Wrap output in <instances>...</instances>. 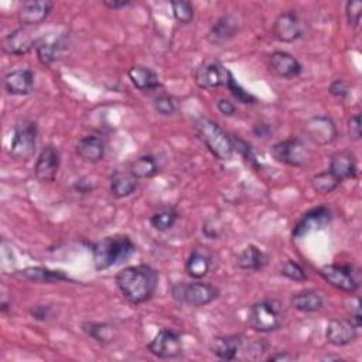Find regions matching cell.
<instances>
[{"label": "cell", "instance_id": "cell-36", "mask_svg": "<svg viewBox=\"0 0 362 362\" xmlns=\"http://www.w3.org/2000/svg\"><path fill=\"white\" fill-rule=\"evenodd\" d=\"M226 86H228L229 92L233 95V98H235L238 102L245 103V105H253V103L257 102V99H256L252 93H249L247 90L243 89V86L235 79V76H233L232 72H229V75H228Z\"/></svg>", "mask_w": 362, "mask_h": 362}, {"label": "cell", "instance_id": "cell-10", "mask_svg": "<svg viewBox=\"0 0 362 362\" xmlns=\"http://www.w3.org/2000/svg\"><path fill=\"white\" fill-rule=\"evenodd\" d=\"M305 136L318 146H325L337 140L338 129L329 116H313L304 123Z\"/></svg>", "mask_w": 362, "mask_h": 362}, {"label": "cell", "instance_id": "cell-44", "mask_svg": "<svg viewBox=\"0 0 362 362\" xmlns=\"http://www.w3.org/2000/svg\"><path fill=\"white\" fill-rule=\"evenodd\" d=\"M202 232L209 239H218L219 235L222 233V226L216 219L211 218V219H206L205 223L202 225Z\"/></svg>", "mask_w": 362, "mask_h": 362}, {"label": "cell", "instance_id": "cell-4", "mask_svg": "<svg viewBox=\"0 0 362 362\" xmlns=\"http://www.w3.org/2000/svg\"><path fill=\"white\" fill-rule=\"evenodd\" d=\"M284 322V310L280 301L264 298L250 305L247 325L256 332H273Z\"/></svg>", "mask_w": 362, "mask_h": 362}, {"label": "cell", "instance_id": "cell-24", "mask_svg": "<svg viewBox=\"0 0 362 362\" xmlns=\"http://www.w3.org/2000/svg\"><path fill=\"white\" fill-rule=\"evenodd\" d=\"M239 31L238 20L233 16H222L219 17L214 25L208 31V41L214 45H222L232 40Z\"/></svg>", "mask_w": 362, "mask_h": 362}, {"label": "cell", "instance_id": "cell-17", "mask_svg": "<svg viewBox=\"0 0 362 362\" xmlns=\"http://www.w3.org/2000/svg\"><path fill=\"white\" fill-rule=\"evenodd\" d=\"M52 8L54 3L49 0H27L18 7L17 17L23 25H35L42 23Z\"/></svg>", "mask_w": 362, "mask_h": 362}, {"label": "cell", "instance_id": "cell-43", "mask_svg": "<svg viewBox=\"0 0 362 362\" xmlns=\"http://www.w3.org/2000/svg\"><path fill=\"white\" fill-rule=\"evenodd\" d=\"M269 348V344L264 339H255L249 344V346L246 348L247 351V358L252 359H259Z\"/></svg>", "mask_w": 362, "mask_h": 362}, {"label": "cell", "instance_id": "cell-30", "mask_svg": "<svg viewBox=\"0 0 362 362\" xmlns=\"http://www.w3.org/2000/svg\"><path fill=\"white\" fill-rule=\"evenodd\" d=\"M139 185V178L132 171H116L110 178V192L115 198L132 195Z\"/></svg>", "mask_w": 362, "mask_h": 362}, {"label": "cell", "instance_id": "cell-7", "mask_svg": "<svg viewBox=\"0 0 362 362\" xmlns=\"http://www.w3.org/2000/svg\"><path fill=\"white\" fill-rule=\"evenodd\" d=\"M318 274L341 291L355 293L359 288V273L352 264H325L318 269Z\"/></svg>", "mask_w": 362, "mask_h": 362}, {"label": "cell", "instance_id": "cell-8", "mask_svg": "<svg viewBox=\"0 0 362 362\" xmlns=\"http://www.w3.org/2000/svg\"><path fill=\"white\" fill-rule=\"evenodd\" d=\"M272 154L277 161L291 167L307 165L313 156L311 150L298 137H291L276 143L272 147Z\"/></svg>", "mask_w": 362, "mask_h": 362}, {"label": "cell", "instance_id": "cell-27", "mask_svg": "<svg viewBox=\"0 0 362 362\" xmlns=\"http://www.w3.org/2000/svg\"><path fill=\"white\" fill-rule=\"evenodd\" d=\"M290 304L300 313H317L324 307V297L314 288H305L290 297Z\"/></svg>", "mask_w": 362, "mask_h": 362}, {"label": "cell", "instance_id": "cell-28", "mask_svg": "<svg viewBox=\"0 0 362 362\" xmlns=\"http://www.w3.org/2000/svg\"><path fill=\"white\" fill-rule=\"evenodd\" d=\"M127 76L133 86L139 90H154L161 86L158 75L148 66L133 65L127 71Z\"/></svg>", "mask_w": 362, "mask_h": 362}, {"label": "cell", "instance_id": "cell-35", "mask_svg": "<svg viewBox=\"0 0 362 362\" xmlns=\"http://www.w3.org/2000/svg\"><path fill=\"white\" fill-rule=\"evenodd\" d=\"M173 8V16L180 24H189L194 20L192 3L187 0H173L170 1Z\"/></svg>", "mask_w": 362, "mask_h": 362}, {"label": "cell", "instance_id": "cell-5", "mask_svg": "<svg viewBox=\"0 0 362 362\" xmlns=\"http://www.w3.org/2000/svg\"><path fill=\"white\" fill-rule=\"evenodd\" d=\"M170 293L177 303L191 307H204L219 297L218 287L199 280L177 281L171 286Z\"/></svg>", "mask_w": 362, "mask_h": 362}, {"label": "cell", "instance_id": "cell-45", "mask_svg": "<svg viewBox=\"0 0 362 362\" xmlns=\"http://www.w3.org/2000/svg\"><path fill=\"white\" fill-rule=\"evenodd\" d=\"M348 134H349V139L354 141L361 140L362 129H361V115L359 113L351 116V119L348 120Z\"/></svg>", "mask_w": 362, "mask_h": 362}, {"label": "cell", "instance_id": "cell-51", "mask_svg": "<svg viewBox=\"0 0 362 362\" xmlns=\"http://www.w3.org/2000/svg\"><path fill=\"white\" fill-rule=\"evenodd\" d=\"M8 303L7 301H1V305H0V311L3 313V314H6L7 313V310H8Z\"/></svg>", "mask_w": 362, "mask_h": 362}, {"label": "cell", "instance_id": "cell-13", "mask_svg": "<svg viewBox=\"0 0 362 362\" xmlns=\"http://www.w3.org/2000/svg\"><path fill=\"white\" fill-rule=\"evenodd\" d=\"M331 218L332 216H331L329 208H327L324 205H320V206H315V208L307 211L294 225L293 238L300 239L313 230L324 229L331 222Z\"/></svg>", "mask_w": 362, "mask_h": 362}, {"label": "cell", "instance_id": "cell-38", "mask_svg": "<svg viewBox=\"0 0 362 362\" xmlns=\"http://www.w3.org/2000/svg\"><path fill=\"white\" fill-rule=\"evenodd\" d=\"M153 106L156 112L161 116H173L177 112V103L170 95H158L157 98H154Z\"/></svg>", "mask_w": 362, "mask_h": 362}, {"label": "cell", "instance_id": "cell-31", "mask_svg": "<svg viewBox=\"0 0 362 362\" xmlns=\"http://www.w3.org/2000/svg\"><path fill=\"white\" fill-rule=\"evenodd\" d=\"M130 171L137 178H151L160 173V164L153 154H144L137 157L132 165Z\"/></svg>", "mask_w": 362, "mask_h": 362}, {"label": "cell", "instance_id": "cell-12", "mask_svg": "<svg viewBox=\"0 0 362 362\" xmlns=\"http://www.w3.org/2000/svg\"><path fill=\"white\" fill-rule=\"evenodd\" d=\"M229 72L219 61H205L195 69L194 79L201 89H215L226 85Z\"/></svg>", "mask_w": 362, "mask_h": 362}, {"label": "cell", "instance_id": "cell-25", "mask_svg": "<svg viewBox=\"0 0 362 362\" xmlns=\"http://www.w3.org/2000/svg\"><path fill=\"white\" fill-rule=\"evenodd\" d=\"M16 274L18 277L24 279V280H30V281H34V283L54 284V283H58V281L71 280V277L66 273H64L62 270H54V269L44 267V266L25 267L23 270H18Z\"/></svg>", "mask_w": 362, "mask_h": 362}, {"label": "cell", "instance_id": "cell-32", "mask_svg": "<svg viewBox=\"0 0 362 362\" xmlns=\"http://www.w3.org/2000/svg\"><path fill=\"white\" fill-rule=\"evenodd\" d=\"M82 331L99 344H109L115 338V327L107 322L86 321L82 324Z\"/></svg>", "mask_w": 362, "mask_h": 362}, {"label": "cell", "instance_id": "cell-19", "mask_svg": "<svg viewBox=\"0 0 362 362\" xmlns=\"http://www.w3.org/2000/svg\"><path fill=\"white\" fill-rule=\"evenodd\" d=\"M269 68L280 78H284V79H293V78H297L301 71H303V66L300 64V61L286 52V51H274L269 55Z\"/></svg>", "mask_w": 362, "mask_h": 362}, {"label": "cell", "instance_id": "cell-46", "mask_svg": "<svg viewBox=\"0 0 362 362\" xmlns=\"http://www.w3.org/2000/svg\"><path fill=\"white\" fill-rule=\"evenodd\" d=\"M216 107H218V110L223 116H228V117H230V116H233L236 113V106L230 100H228V99H219L216 102Z\"/></svg>", "mask_w": 362, "mask_h": 362}, {"label": "cell", "instance_id": "cell-37", "mask_svg": "<svg viewBox=\"0 0 362 362\" xmlns=\"http://www.w3.org/2000/svg\"><path fill=\"white\" fill-rule=\"evenodd\" d=\"M280 273H281L284 277H287V279H290V280H293V281H304V280H307V273H305L304 267H303L298 262L291 260V259L286 260V262L281 264Z\"/></svg>", "mask_w": 362, "mask_h": 362}, {"label": "cell", "instance_id": "cell-40", "mask_svg": "<svg viewBox=\"0 0 362 362\" xmlns=\"http://www.w3.org/2000/svg\"><path fill=\"white\" fill-rule=\"evenodd\" d=\"M361 14H362V1L348 0L345 4V16H346V21L351 27L359 25Z\"/></svg>", "mask_w": 362, "mask_h": 362}, {"label": "cell", "instance_id": "cell-50", "mask_svg": "<svg viewBox=\"0 0 362 362\" xmlns=\"http://www.w3.org/2000/svg\"><path fill=\"white\" fill-rule=\"evenodd\" d=\"M74 188H75L78 192H81V194H86V192H89V191L92 189V185H90L88 181H85V178H81V180H78V181L74 184Z\"/></svg>", "mask_w": 362, "mask_h": 362}, {"label": "cell", "instance_id": "cell-22", "mask_svg": "<svg viewBox=\"0 0 362 362\" xmlns=\"http://www.w3.org/2000/svg\"><path fill=\"white\" fill-rule=\"evenodd\" d=\"M3 85L8 95H16V96L28 95L34 86V72L28 68L14 69L6 74L3 79Z\"/></svg>", "mask_w": 362, "mask_h": 362}, {"label": "cell", "instance_id": "cell-49", "mask_svg": "<svg viewBox=\"0 0 362 362\" xmlns=\"http://www.w3.org/2000/svg\"><path fill=\"white\" fill-rule=\"evenodd\" d=\"M253 133H255L257 137H266V136H269V133H270V127H269V124H266V123H257V124L253 127Z\"/></svg>", "mask_w": 362, "mask_h": 362}, {"label": "cell", "instance_id": "cell-18", "mask_svg": "<svg viewBox=\"0 0 362 362\" xmlns=\"http://www.w3.org/2000/svg\"><path fill=\"white\" fill-rule=\"evenodd\" d=\"M356 337L358 328L349 320L332 318L325 329V338L334 346H345L355 341Z\"/></svg>", "mask_w": 362, "mask_h": 362}, {"label": "cell", "instance_id": "cell-15", "mask_svg": "<svg viewBox=\"0 0 362 362\" xmlns=\"http://www.w3.org/2000/svg\"><path fill=\"white\" fill-rule=\"evenodd\" d=\"M61 165V156L57 147L47 146L38 154L34 165V175L40 182H51L55 180Z\"/></svg>", "mask_w": 362, "mask_h": 362}, {"label": "cell", "instance_id": "cell-1", "mask_svg": "<svg viewBox=\"0 0 362 362\" xmlns=\"http://www.w3.org/2000/svg\"><path fill=\"white\" fill-rule=\"evenodd\" d=\"M122 296L133 305L146 303L158 286V273L148 264H136L122 269L115 277Z\"/></svg>", "mask_w": 362, "mask_h": 362}, {"label": "cell", "instance_id": "cell-21", "mask_svg": "<svg viewBox=\"0 0 362 362\" xmlns=\"http://www.w3.org/2000/svg\"><path fill=\"white\" fill-rule=\"evenodd\" d=\"M328 170L339 180H349L355 178L358 174V163L356 157L352 151L349 150H339L335 151L329 157V167Z\"/></svg>", "mask_w": 362, "mask_h": 362}, {"label": "cell", "instance_id": "cell-26", "mask_svg": "<svg viewBox=\"0 0 362 362\" xmlns=\"http://www.w3.org/2000/svg\"><path fill=\"white\" fill-rule=\"evenodd\" d=\"M211 264H212L211 253L205 247H195L192 249V252L187 259L185 272L191 279L201 280L208 274Z\"/></svg>", "mask_w": 362, "mask_h": 362}, {"label": "cell", "instance_id": "cell-9", "mask_svg": "<svg viewBox=\"0 0 362 362\" xmlns=\"http://www.w3.org/2000/svg\"><path fill=\"white\" fill-rule=\"evenodd\" d=\"M150 354L161 359L178 358L182 354V341L178 332L170 328H161L147 345Z\"/></svg>", "mask_w": 362, "mask_h": 362}, {"label": "cell", "instance_id": "cell-16", "mask_svg": "<svg viewBox=\"0 0 362 362\" xmlns=\"http://www.w3.org/2000/svg\"><path fill=\"white\" fill-rule=\"evenodd\" d=\"M35 37L25 27H20L8 33L1 40V49L8 55H25L37 45Z\"/></svg>", "mask_w": 362, "mask_h": 362}, {"label": "cell", "instance_id": "cell-6", "mask_svg": "<svg viewBox=\"0 0 362 362\" xmlns=\"http://www.w3.org/2000/svg\"><path fill=\"white\" fill-rule=\"evenodd\" d=\"M38 129L34 122H23L16 126L8 154L16 161H28L37 148Z\"/></svg>", "mask_w": 362, "mask_h": 362}, {"label": "cell", "instance_id": "cell-29", "mask_svg": "<svg viewBox=\"0 0 362 362\" xmlns=\"http://www.w3.org/2000/svg\"><path fill=\"white\" fill-rule=\"evenodd\" d=\"M269 263V256L256 245H247L236 257V264L242 270L259 272Z\"/></svg>", "mask_w": 362, "mask_h": 362}, {"label": "cell", "instance_id": "cell-2", "mask_svg": "<svg viewBox=\"0 0 362 362\" xmlns=\"http://www.w3.org/2000/svg\"><path fill=\"white\" fill-rule=\"evenodd\" d=\"M136 252V245L127 235L106 236L92 245L93 264L96 270H106L127 260Z\"/></svg>", "mask_w": 362, "mask_h": 362}, {"label": "cell", "instance_id": "cell-20", "mask_svg": "<svg viewBox=\"0 0 362 362\" xmlns=\"http://www.w3.org/2000/svg\"><path fill=\"white\" fill-rule=\"evenodd\" d=\"M211 351L219 359L235 361L245 351V338L238 334L216 337L211 344Z\"/></svg>", "mask_w": 362, "mask_h": 362}, {"label": "cell", "instance_id": "cell-33", "mask_svg": "<svg viewBox=\"0 0 362 362\" xmlns=\"http://www.w3.org/2000/svg\"><path fill=\"white\" fill-rule=\"evenodd\" d=\"M178 216L180 214L174 206H163L150 216V225L158 232H167L175 225Z\"/></svg>", "mask_w": 362, "mask_h": 362}, {"label": "cell", "instance_id": "cell-42", "mask_svg": "<svg viewBox=\"0 0 362 362\" xmlns=\"http://www.w3.org/2000/svg\"><path fill=\"white\" fill-rule=\"evenodd\" d=\"M328 92L335 98V99H345L349 95V85L345 79L339 78L331 82Z\"/></svg>", "mask_w": 362, "mask_h": 362}, {"label": "cell", "instance_id": "cell-14", "mask_svg": "<svg viewBox=\"0 0 362 362\" xmlns=\"http://www.w3.org/2000/svg\"><path fill=\"white\" fill-rule=\"evenodd\" d=\"M68 45L66 34H48L37 40L35 51L41 64L49 65L58 61Z\"/></svg>", "mask_w": 362, "mask_h": 362}, {"label": "cell", "instance_id": "cell-11", "mask_svg": "<svg viewBox=\"0 0 362 362\" xmlns=\"http://www.w3.org/2000/svg\"><path fill=\"white\" fill-rule=\"evenodd\" d=\"M272 33L280 42H294L304 33L303 20L294 10L284 11L274 20Z\"/></svg>", "mask_w": 362, "mask_h": 362}, {"label": "cell", "instance_id": "cell-52", "mask_svg": "<svg viewBox=\"0 0 362 362\" xmlns=\"http://www.w3.org/2000/svg\"><path fill=\"white\" fill-rule=\"evenodd\" d=\"M324 359L329 361V359H341V358L339 356H324Z\"/></svg>", "mask_w": 362, "mask_h": 362}, {"label": "cell", "instance_id": "cell-47", "mask_svg": "<svg viewBox=\"0 0 362 362\" xmlns=\"http://www.w3.org/2000/svg\"><path fill=\"white\" fill-rule=\"evenodd\" d=\"M103 4H105L107 8L120 10V8L130 7V6H132V1H129V0H103Z\"/></svg>", "mask_w": 362, "mask_h": 362}, {"label": "cell", "instance_id": "cell-41", "mask_svg": "<svg viewBox=\"0 0 362 362\" xmlns=\"http://www.w3.org/2000/svg\"><path fill=\"white\" fill-rule=\"evenodd\" d=\"M30 315L37 321H49L55 317V310L49 304H35L30 308Z\"/></svg>", "mask_w": 362, "mask_h": 362}, {"label": "cell", "instance_id": "cell-3", "mask_svg": "<svg viewBox=\"0 0 362 362\" xmlns=\"http://www.w3.org/2000/svg\"><path fill=\"white\" fill-rule=\"evenodd\" d=\"M194 127L199 140L206 146L212 156L222 161L232 158L235 151L232 137L215 120L201 116L195 120Z\"/></svg>", "mask_w": 362, "mask_h": 362}, {"label": "cell", "instance_id": "cell-48", "mask_svg": "<svg viewBox=\"0 0 362 362\" xmlns=\"http://www.w3.org/2000/svg\"><path fill=\"white\" fill-rule=\"evenodd\" d=\"M293 359H296V356L288 351H279L267 358V361H293Z\"/></svg>", "mask_w": 362, "mask_h": 362}, {"label": "cell", "instance_id": "cell-39", "mask_svg": "<svg viewBox=\"0 0 362 362\" xmlns=\"http://www.w3.org/2000/svg\"><path fill=\"white\" fill-rule=\"evenodd\" d=\"M232 143H233V150H238L243 156V158L247 161L249 165H252L255 168L260 167L259 161H257V158H256V156L253 153V148H252V146L247 141H245V140H242L239 137H232Z\"/></svg>", "mask_w": 362, "mask_h": 362}, {"label": "cell", "instance_id": "cell-34", "mask_svg": "<svg viewBox=\"0 0 362 362\" xmlns=\"http://www.w3.org/2000/svg\"><path fill=\"white\" fill-rule=\"evenodd\" d=\"M311 184L313 188L320 192V194H331L332 191H335L338 188V185L341 184V181L329 171H321L313 175L311 178Z\"/></svg>", "mask_w": 362, "mask_h": 362}, {"label": "cell", "instance_id": "cell-23", "mask_svg": "<svg viewBox=\"0 0 362 362\" xmlns=\"http://www.w3.org/2000/svg\"><path fill=\"white\" fill-rule=\"evenodd\" d=\"M105 141L100 136L88 134L78 140L75 151L81 160L86 163H99L105 157Z\"/></svg>", "mask_w": 362, "mask_h": 362}]
</instances>
